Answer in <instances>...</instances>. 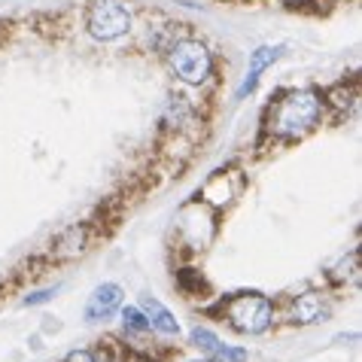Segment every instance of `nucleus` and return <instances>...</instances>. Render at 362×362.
<instances>
[{
    "label": "nucleus",
    "instance_id": "1",
    "mask_svg": "<svg viewBox=\"0 0 362 362\" xmlns=\"http://www.w3.org/2000/svg\"><path fill=\"white\" fill-rule=\"evenodd\" d=\"M326 95L317 88H289V92L277 95L265 110V134L271 140H293L308 137L310 132H317L326 119Z\"/></svg>",
    "mask_w": 362,
    "mask_h": 362
},
{
    "label": "nucleus",
    "instance_id": "2",
    "mask_svg": "<svg viewBox=\"0 0 362 362\" xmlns=\"http://www.w3.org/2000/svg\"><path fill=\"white\" fill-rule=\"evenodd\" d=\"M165 62L168 70L177 76V83L183 86H204L210 76H214V52L207 49L204 40L180 34L174 43L165 49Z\"/></svg>",
    "mask_w": 362,
    "mask_h": 362
},
{
    "label": "nucleus",
    "instance_id": "3",
    "mask_svg": "<svg viewBox=\"0 0 362 362\" xmlns=\"http://www.w3.org/2000/svg\"><path fill=\"white\" fill-rule=\"evenodd\" d=\"M134 9L125 0H92L86 9V31L98 43H116L132 34Z\"/></svg>",
    "mask_w": 362,
    "mask_h": 362
},
{
    "label": "nucleus",
    "instance_id": "4",
    "mask_svg": "<svg viewBox=\"0 0 362 362\" xmlns=\"http://www.w3.org/2000/svg\"><path fill=\"white\" fill-rule=\"evenodd\" d=\"M223 317L240 335H262L274 323V305L259 293H238L223 301Z\"/></svg>",
    "mask_w": 362,
    "mask_h": 362
},
{
    "label": "nucleus",
    "instance_id": "5",
    "mask_svg": "<svg viewBox=\"0 0 362 362\" xmlns=\"http://www.w3.org/2000/svg\"><path fill=\"white\" fill-rule=\"evenodd\" d=\"M214 235H216V210L204 204L201 198L189 201L177 214V238L183 240L186 250H207Z\"/></svg>",
    "mask_w": 362,
    "mask_h": 362
},
{
    "label": "nucleus",
    "instance_id": "6",
    "mask_svg": "<svg viewBox=\"0 0 362 362\" xmlns=\"http://www.w3.org/2000/svg\"><path fill=\"white\" fill-rule=\"evenodd\" d=\"M119 308H122V286H119V284H100L95 293L88 296L86 320H88V323H100V320L113 317Z\"/></svg>",
    "mask_w": 362,
    "mask_h": 362
},
{
    "label": "nucleus",
    "instance_id": "7",
    "mask_svg": "<svg viewBox=\"0 0 362 362\" xmlns=\"http://www.w3.org/2000/svg\"><path fill=\"white\" fill-rule=\"evenodd\" d=\"M284 55V46H259L250 52V64H247V76H244V83L238 86V98H247L250 92H256V86H259V79H262V74L277 62V58Z\"/></svg>",
    "mask_w": 362,
    "mask_h": 362
},
{
    "label": "nucleus",
    "instance_id": "8",
    "mask_svg": "<svg viewBox=\"0 0 362 362\" xmlns=\"http://www.w3.org/2000/svg\"><path fill=\"white\" fill-rule=\"evenodd\" d=\"M88 250V226H70L62 235L52 240V259L58 262H70V259H79Z\"/></svg>",
    "mask_w": 362,
    "mask_h": 362
},
{
    "label": "nucleus",
    "instance_id": "9",
    "mask_svg": "<svg viewBox=\"0 0 362 362\" xmlns=\"http://www.w3.org/2000/svg\"><path fill=\"white\" fill-rule=\"evenodd\" d=\"M326 317H329V305L323 293H301L293 298V323L314 326V323H323Z\"/></svg>",
    "mask_w": 362,
    "mask_h": 362
},
{
    "label": "nucleus",
    "instance_id": "10",
    "mask_svg": "<svg viewBox=\"0 0 362 362\" xmlns=\"http://www.w3.org/2000/svg\"><path fill=\"white\" fill-rule=\"evenodd\" d=\"M140 310L146 314L149 329H153V332H158V335H165V338H177V335H180V323H177V317L170 314V310H168L158 298L146 296L144 301H140Z\"/></svg>",
    "mask_w": 362,
    "mask_h": 362
},
{
    "label": "nucleus",
    "instance_id": "11",
    "mask_svg": "<svg viewBox=\"0 0 362 362\" xmlns=\"http://www.w3.org/2000/svg\"><path fill=\"white\" fill-rule=\"evenodd\" d=\"M235 192H238V186L231 183V174L216 170V174L198 189V198L204 201V204H210V207H223V204H228V201L235 198Z\"/></svg>",
    "mask_w": 362,
    "mask_h": 362
},
{
    "label": "nucleus",
    "instance_id": "12",
    "mask_svg": "<svg viewBox=\"0 0 362 362\" xmlns=\"http://www.w3.org/2000/svg\"><path fill=\"white\" fill-rule=\"evenodd\" d=\"M192 119V107H189V100L183 95H170L168 104H165V116H162V125L168 132H183L186 122Z\"/></svg>",
    "mask_w": 362,
    "mask_h": 362
},
{
    "label": "nucleus",
    "instance_id": "13",
    "mask_svg": "<svg viewBox=\"0 0 362 362\" xmlns=\"http://www.w3.org/2000/svg\"><path fill=\"white\" fill-rule=\"evenodd\" d=\"M122 326H125V332H132V335H149V320H146V314L140 310V305L134 308V305H128V308H122Z\"/></svg>",
    "mask_w": 362,
    "mask_h": 362
},
{
    "label": "nucleus",
    "instance_id": "14",
    "mask_svg": "<svg viewBox=\"0 0 362 362\" xmlns=\"http://www.w3.org/2000/svg\"><path fill=\"white\" fill-rule=\"evenodd\" d=\"M189 341H192V347H198L204 356H214V354H216V347L223 344V341H219L214 332L204 329V326H195V329H192V335H189Z\"/></svg>",
    "mask_w": 362,
    "mask_h": 362
},
{
    "label": "nucleus",
    "instance_id": "15",
    "mask_svg": "<svg viewBox=\"0 0 362 362\" xmlns=\"http://www.w3.org/2000/svg\"><path fill=\"white\" fill-rule=\"evenodd\" d=\"M347 277H350V286H359V253L344 259V262L335 268V274H332L335 284H347Z\"/></svg>",
    "mask_w": 362,
    "mask_h": 362
},
{
    "label": "nucleus",
    "instance_id": "16",
    "mask_svg": "<svg viewBox=\"0 0 362 362\" xmlns=\"http://www.w3.org/2000/svg\"><path fill=\"white\" fill-rule=\"evenodd\" d=\"M214 359L219 362H247V350L244 347H228V344H219Z\"/></svg>",
    "mask_w": 362,
    "mask_h": 362
},
{
    "label": "nucleus",
    "instance_id": "17",
    "mask_svg": "<svg viewBox=\"0 0 362 362\" xmlns=\"http://www.w3.org/2000/svg\"><path fill=\"white\" fill-rule=\"evenodd\" d=\"M55 296V289H40V293H34V296H28L25 301H22V305H28V308H31V305H43V301H49V298H52Z\"/></svg>",
    "mask_w": 362,
    "mask_h": 362
},
{
    "label": "nucleus",
    "instance_id": "18",
    "mask_svg": "<svg viewBox=\"0 0 362 362\" xmlns=\"http://www.w3.org/2000/svg\"><path fill=\"white\" fill-rule=\"evenodd\" d=\"M64 362H98V359H95L92 350H74V354H70Z\"/></svg>",
    "mask_w": 362,
    "mask_h": 362
},
{
    "label": "nucleus",
    "instance_id": "19",
    "mask_svg": "<svg viewBox=\"0 0 362 362\" xmlns=\"http://www.w3.org/2000/svg\"><path fill=\"white\" fill-rule=\"evenodd\" d=\"M198 362H219V359H214V356H207V359H198Z\"/></svg>",
    "mask_w": 362,
    "mask_h": 362
}]
</instances>
